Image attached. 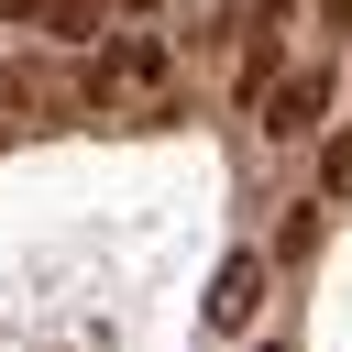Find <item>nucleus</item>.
<instances>
[{"label": "nucleus", "instance_id": "obj_1", "mask_svg": "<svg viewBox=\"0 0 352 352\" xmlns=\"http://www.w3.org/2000/svg\"><path fill=\"white\" fill-rule=\"evenodd\" d=\"M264 110H275V121H264L275 143H297V132H319V110H330V66H297V77H286V88L264 99Z\"/></svg>", "mask_w": 352, "mask_h": 352}, {"label": "nucleus", "instance_id": "obj_2", "mask_svg": "<svg viewBox=\"0 0 352 352\" xmlns=\"http://www.w3.org/2000/svg\"><path fill=\"white\" fill-rule=\"evenodd\" d=\"M253 308H264V253H231V264L209 275V319H220V330H242Z\"/></svg>", "mask_w": 352, "mask_h": 352}, {"label": "nucleus", "instance_id": "obj_3", "mask_svg": "<svg viewBox=\"0 0 352 352\" xmlns=\"http://www.w3.org/2000/svg\"><path fill=\"white\" fill-rule=\"evenodd\" d=\"M308 253H319V209H297V220L275 231V264H308Z\"/></svg>", "mask_w": 352, "mask_h": 352}, {"label": "nucleus", "instance_id": "obj_4", "mask_svg": "<svg viewBox=\"0 0 352 352\" xmlns=\"http://www.w3.org/2000/svg\"><path fill=\"white\" fill-rule=\"evenodd\" d=\"M319 198H352V132H330V154H319Z\"/></svg>", "mask_w": 352, "mask_h": 352}, {"label": "nucleus", "instance_id": "obj_5", "mask_svg": "<svg viewBox=\"0 0 352 352\" xmlns=\"http://www.w3.org/2000/svg\"><path fill=\"white\" fill-rule=\"evenodd\" d=\"M99 22V0H55V33H88Z\"/></svg>", "mask_w": 352, "mask_h": 352}, {"label": "nucleus", "instance_id": "obj_6", "mask_svg": "<svg viewBox=\"0 0 352 352\" xmlns=\"http://www.w3.org/2000/svg\"><path fill=\"white\" fill-rule=\"evenodd\" d=\"M0 22H55V0H0Z\"/></svg>", "mask_w": 352, "mask_h": 352}, {"label": "nucleus", "instance_id": "obj_7", "mask_svg": "<svg viewBox=\"0 0 352 352\" xmlns=\"http://www.w3.org/2000/svg\"><path fill=\"white\" fill-rule=\"evenodd\" d=\"M264 352H286V341H264Z\"/></svg>", "mask_w": 352, "mask_h": 352}]
</instances>
